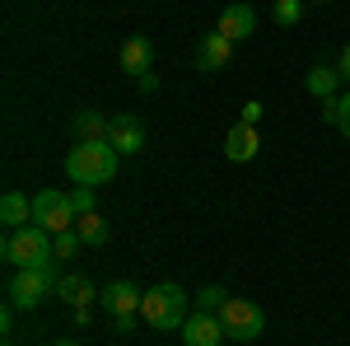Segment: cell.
Wrapping results in <instances>:
<instances>
[{"mask_svg":"<svg viewBox=\"0 0 350 346\" xmlns=\"http://www.w3.org/2000/svg\"><path fill=\"white\" fill-rule=\"evenodd\" d=\"M117 160L122 155L112 150V140H75L66 150V173L75 187H108L117 178Z\"/></svg>","mask_w":350,"mask_h":346,"instance_id":"1","label":"cell"},{"mask_svg":"<svg viewBox=\"0 0 350 346\" xmlns=\"http://www.w3.org/2000/svg\"><path fill=\"white\" fill-rule=\"evenodd\" d=\"M0 258L10 271H24V267H56V239L42 225H24V230H10L0 243Z\"/></svg>","mask_w":350,"mask_h":346,"instance_id":"2","label":"cell"},{"mask_svg":"<svg viewBox=\"0 0 350 346\" xmlns=\"http://www.w3.org/2000/svg\"><path fill=\"white\" fill-rule=\"evenodd\" d=\"M140 319L150 323V328H159V332L183 328V323L191 319V314H187V291H183L178 281H159V286H150V291H145V304H140Z\"/></svg>","mask_w":350,"mask_h":346,"instance_id":"3","label":"cell"},{"mask_svg":"<svg viewBox=\"0 0 350 346\" xmlns=\"http://www.w3.org/2000/svg\"><path fill=\"white\" fill-rule=\"evenodd\" d=\"M56 281H61V271L56 267H24V271H14L10 281H5V304H14V309H38L47 295H56Z\"/></svg>","mask_w":350,"mask_h":346,"instance_id":"4","label":"cell"},{"mask_svg":"<svg viewBox=\"0 0 350 346\" xmlns=\"http://www.w3.org/2000/svg\"><path fill=\"white\" fill-rule=\"evenodd\" d=\"M219 323H224V337L229 342H257L267 332V314L252 299H243V295H229V304L219 309Z\"/></svg>","mask_w":350,"mask_h":346,"instance_id":"5","label":"cell"},{"mask_svg":"<svg viewBox=\"0 0 350 346\" xmlns=\"http://www.w3.org/2000/svg\"><path fill=\"white\" fill-rule=\"evenodd\" d=\"M75 201L66 197V192H56V187H42L38 197H33V225H42L47 234H66V230H75Z\"/></svg>","mask_w":350,"mask_h":346,"instance_id":"6","label":"cell"},{"mask_svg":"<svg viewBox=\"0 0 350 346\" xmlns=\"http://www.w3.org/2000/svg\"><path fill=\"white\" fill-rule=\"evenodd\" d=\"M98 304L112 314V328H117V332H131L135 319H140L145 295H140V286H131V281H112V286H103V299H98Z\"/></svg>","mask_w":350,"mask_h":346,"instance_id":"7","label":"cell"},{"mask_svg":"<svg viewBox=\"0 0 350 346\" xmlns=\"http://www.w3.org/2000/svg\"><path fill=\"white\" fill-rule=\"evenodd\" d=\"M219 342H229V337H224V323H219V314L196 309V314L183 323V346H219Z\"/></svg>","mask_w":350,"mask_h":346,"instance_id":"8","label":"cell"},{"mask_svg":"<svg viewBox=\"0 0 350 346\" xmlns=\"http://www.w3.org/2000/svg\"><path fill=\"white\" fill-rule=\"evenodd\" d=\"M108 140H112L117 155H140V145H145V127H140V117H135V112H117V117H112Z\"/></svg>","mask_w":350,"mask_h":346,"instance_id":"9","label":"cell"},{"mask_svg":"<svg viewBox=\"0 0 350 346\" xmlns=\"http://www.w3.org/2000/svg\"><path fill=\"white\" fill-rule=\"evenodd\" d=\"M257 150H262V136H257V127L239 122V127H229V132H224V155H229L234 164L257 160Z\"/></svg>","mask_w":350,"mask_h":346,"instance_id":"10","label":"cell"},{"mask_svg":"<svg viewBox=\"0 0 350 346\" xmlns=\"http://www.w3.org/2000/svg\"><path fill=\"white\" fill-rule=\"evenodd\" d=\"M117 61H122V71H126L131 80L150 75V66H154V47H150V38H126L122 52H117Z\"/></svg>","mask_w":350,"mask_h":346,"instance_id":"11","label":"cell"},{"mask_svg":"<svg viewBox=\"0 0 350 346\" xmlns=\"http://www.w3.org/2000/svg\"><path fill=\"white\" fill-rule=\"evenodd\" d=\"M252 28H257V14H252V5H229V10L219 14L215 33H224L229 42H243V38H252Z\"/></svg>","mask_w":350,"mask_h":346,"instance_id":"12","label":"cell"},{"mask_svg":"<svg viewBox=\"0 0 350 346\" xmlns=\"http://www.w3.org/2000/svg\"><path fill=\"white\" fill-rule=\"evenodd\" d=\"M229 56H234V42L224 33H206L201 47H196V66L201 71H219V66H229Z\"/></svg>","mask_w":350,"mask_h":346,"instance_id":"13","label":"cell"},{"mask_svg":"<svg viewBox=\"0 0 350 346\" xmlns=\"http://www.w3.org/2000/svg\"><path fill=\"white\" fill-rule=\"evenodd\" d=\"M56 299H66V304H75V309H80V304H98L103 291H98V286H89L84 276H61V281H56Z\"/></svg>","mask_w":350,"mask_h":346,"instance_id":"14","label":"cell"},{"mask_svg":"<svg viewBox=\"0 0 350 346\" xmlns=\"http://www.w3.org/2000/svg\"><path fill=\"white\" fill-rule=\"evenodd\" d=\"M0 220H5V230L33 225V201H28L24 192H5V197H0Z\"/></svg>","mask_w":350,"mask_h":346,"instance_id":"15","label":"cell"},{"mask_svg":"<svg viewBox=\"0 0 350 346\" xmlns=\"http://www.w3.org/2000/svg\"><path fill=\"white\" fill-rule=\"evenodd\" d=\"M304 84H308V94H313V99H336V84H341V71L323 61V66H313V71L304 75Z\"/></svg>","mask_w":350,"mask_h":346,"instance_id":"16","label":"cell"},{"mask_svg":"<svg viewBox=\"0 0 350 346\" xmlns=\"http://www.w3.org/2000/svg\"><path fill=\"white\" fill-rule=\"evenodd\" d=\"M70 122H75V136H80V140H108V132H112V117L89 112V108H80Z\"/></svg>","mask_w":350,"mask_h":346,"instance_id":"17","label":"cell"},{"mask_svg":"<svg viewBox=\"0 0 350 346\" xmlns=\"http://www.w3.org/2000/svg\"><path fill=\"white\" fill-rule=\"evenodd\" d=\"M75 230H80V239H84V248H103V243H108V220H103V215L98 211H84L80 220H75Z\"/></svg>","mask_w":350,"mask_h":346,"instance_id":"18","label":"cell"},{"mask_svg":"<svg viewBox=\"0 0 350 346\" xmlns=\"http://www.w3.org/2000/svg\"><path fill=\"white\" fill-rule=\"evenodd\" d=\"M229 304V286H201V295H196V309H206V314H219Z\"/></svg>","mask_w":350,"mask_h":346,"instance_id":"19","label":"cell"},{"mask_svg":"<svg viewBox=\"0 0 350 346\" xmlns=\"http://www.w3.org/2000/svg\"><path fill=\"white\" fill-rule=\"evenodd\" d=\"M80 248H84L80 230H66V234H56V262H66V258H75Z\"/></svg>","mask_w":350,"mask_h":346,"instance_id":"20","label":"cell"},{"mask_svg":"<svg viewBox=\"0 0 350 346\" xmlns=\"http://www.w3.org/2000/svg\"><path fill=\"white\" fill-rule=\"evenodd\" d=\"M299 14H304V0H275V24L295 28V24H299Z\"/></svg>","mask_w":350,"mask_h":346,"instance_id":"21","label":"cell"},{"mask_svg":"<svg viewBox=\"0 0 350 346\" xmlns=\"http://www.w3.org/2000/svg\"><path fill=\"white\" fill-rule=\"evenodd\" d=\"M70 201H75V211H98V197H94V187H75V192H70Z\"/></svg>","mask_w":350,"mask_h":346,"instance_id":"22","label":"cell"},{"mask_svg":"<svg viewBox=\"0 0 350 346\" xmlns=\"http://www.w3.org/2000/svg\"><path fill=\"white\" fill-rule=\"evenodd\" d=\"M336 127H341V136L350 140V94L341 99V117H336Z\"/></svg>","mask_w":350,"mask_h":346,"instance_id":"23","label":"cell"},{"mask_svg":"<svg viewBox=\"0 0 350 346\" xmlns=\"http://www.w3.org/2000/svg\"><path fill=\"white\" fill-rule=\"evenodd\" d=\"M341 117V99H323V122H336Z\"/></svg>","mask_w":350,"mask_h":346,"instance_id":"24","label":"cell"},{"mask_svg":"<svg viewBox=\"0 0 350 346\" xmlns=\"http://www.w3.org/2000/svg\"><path fill=\"white\" fill-rule=\"evenodd\" d=\"M336 71H341V80H350V42L341 47V56H336Z\"/></svg>","mask_w":350,"mask_h":346,"instance_id":"25","label":"cell"},{"mask_svg":"<svg viewBox=\"0 0 350 346\" xmlns=\"http://www.w3.org/2000/svg\"><path fill=\"white\" fill-rule=\"evenodd\" d=\"M243 122H247V127H257V122H262V103H247V108H243Z\"/></svg>","mask_w":350,"mask_h":346,"instance_id":"26","label":"cell"},{"mask_svg":"<svg viewBox=\"0 0 350 346\" xmlns=\"http://www.w3.org/2000/svg\"><path fill=\"white\" fill-rule=\"evenodd\" d=\"M56 346H84V342H56Z\"/></svg>","mask_w":350,"mask_h":346,"instance_id":"27","label":"cell"},{"mask_svg":"<svg viewBox=\"0 0 350 346\" xmlns=\"http://www.w3.org/2000/svg\"><path fill=\"white\" fill-rule=\"evenodd\" d=\"M308 5H327V0H308Z\"/></svg>","mask_w":350,"mask_h":346,"instance_id":"28","label":"cell"},{"mask_svg":"<svg viewBox=\"0 0 350 346\" xmlns=\"http://www.w3.org/2000/svg\"><path fill=\"white\" fill-rule=\"evenodd\" d=\"M5 346H14V342H10V337H5Z\"/></svg>","mask_w":350,"mask_h":346,"instance_id":"29","label":"cell"}]
</instances>
